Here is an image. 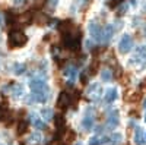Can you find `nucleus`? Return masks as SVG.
<instances>
[{"instance_id": "1", "label": "nucleus", "mask_w": 146, "mask_h": 145, "mask_svg": "<svg viewBox=\"0 0 146 145\" xmlns=\"http://www.w3.org/2000/svg\"><path fill=\"white\" fill-rule=\"evenodd\" d=\"M28 43V37L22 31H10L7 37V45L10 48H21Z\"/></svg>"}, {"instance_id": "2", "label": "nucleus", "mask_w": 146, "mask_h": 145, "mask_svg": "<svg viewBox=\"0 0 146 145\" xmlns=\"http://www.w3.org/2000/svg\"><path fill=\"white\" fill-rule=\"evenodd\" d=\"M131 47H133V38H131V35L130 34H124L123 37L120 38V41H118V51L121 54H127L131 50Z\"/></svg>"}, {"instance_id": "3", "label": "nucleus", "mask_w": 146, "mask_h": 145, "mask_svg": "<svg viewBox=\"0 0 146 145\" xmlns=\"http://www.w3.org/2000/svg\"><path fill=\"white\" fill-rule=\"evenodd\" d=\"M88 31L91 38H94L95 41H101V35H102V28L95 19H91L88 23Z\"/></svg>"}, {"instance_id": "4", "label": "nucleus", "mask_w": 146, "mask_h": 145, "mask_svg": "<svg viewBox=\"0 0 146 145\" xmlns=\"http://www.w3.org/2000/svg\"><path fill=\"white\" fill-rule=\"evenodd\" d=\"M72 103H73V101H72L70 94H69L67 91H62V92L58 94V97H57L56 106H57V108H60V110H66L67 107H70Z\"/></svg>"}, {"instance_id": "5", "label": "nucleus", "mask_w": 146, "mask_h": 145, "mask_svg": "<svg viewBox=\"0 0 146 145\" xmlns=\"http://www.w3.org/2000/svg\"><path fill=\"white\" fill-rule=\"evenodd\" d=\"M63 76L67 79V84H73V82L78 79V76H79V70H78L76 66L69 65V66H66V69L63 70Z\"/></svg>"}, {"instance_id": "6", "label": "nucleus", "mask_w": 146, "mask_h": 145, "mask_svg": "<svg viewBox=\"0 0 146 145\" xmlns=\"http://www.w3.org/2000/svg\"><path fill=\"white\" fill-rule=\"evenodd\" d=\"M80 126L83 130H91L94 128V114L89 112V108L86 110V114L83 116L82 122H80Z\"/></svg>"}, {"instance_id": "7", "label": "nucleus", "mask_w": 146, "mask_h": 145, "mask_svg": "<svg viewBox=\"0 0 146 145\" xmlns=\"http://www.w3.org/2000/svg\"><path fill=\"white\" fill-rule=\"evenodd\" d=\"M29 119H31L32 126H34L36 130H42V129H45V128H47V125L44 123V120H41V119H40V116L36 114L35 112H31V113H29Z\"/></svg>"}, {"instance_id": "8", "label": "nucleus", "mask_w": 146, "mask_h": 145, "mask_svg": "<svg viewBox=\"0 0 146 145\" xmlns=\"http://www.w3.org/2000/svg\"><path fill=\"white\" fill-rule=\"evenodd\" d=\"M115 29H114V25H107L105 28H102V35H101V43L107 44L110 40H111V37L114 35Z\"/></svg>"}, {"instance_id": "9", "label": "nucleus", "mask_w": 146, "mask_h": 145, "mask_svg": "<svg viewBox=\"0 0 146 145\" xmlns=\"http://www.w3.org/2000/svg\"><path fill=\"white\" fill-rule=\"evenodd\" d=\"M118 122H120V116H118V112H111L108 114V119H107V126L110 129H114L118 126Z\"/></svg>"}, {"instance_id": "10", "label": "nucleus", "mask_w": 146, "mask_h": 145, "mask_svg": "<svg viewBox=\"0 0 146 145\" xmlns=\"http://www.w3.org/2000/svg\"><path fill=\"white\" fill-rule=\"evenodd\" d=\"M117 97H118V92H117L115 88H108V90L105 91L104 100H105V103H113V101L117 100Z\"/></svg>"}, {"instance_id": "11", "label": "nucleus", "mask_w": 146, "mask_h": 145, "mask_svg": "<svg viewBox=\"0 0 146 145\" xmlns=\"http://www.w3.org/2000/svg\"><path fill=\"white\" fill-rule=\"evenodd\" d=\"M40 116H41V119H42V120H45V122H48V120L54 119L53 108H50V107H45V108H42V110L40 112Z\"/></svg>"}, {"instance_id": "12", "label": "nucleus", "mask_w": 146, "mask_h": 145, "mask_svg": "<svg viewBox=\"0 0 146 145\" xmlns=\"http://www.w3.org/2000/svg\"><path fill=\"white\" fill-rule=\"evenodd\" d=\"M145 134H143V130L140 128H136L135 130V144L136 145H143L145 144Z\"/></svg>"}, {"instance_id": "13", "label": "nucleus", "mask_w": 146, "mask_h": 145, "mask_svg": "<svg viewBox=\"0 0 146 145\" xmlns=\"http://www.w3.org/2000/svg\"><path fill=\"white\" fill-rule=\"evenodd\" d=\"M111 79H113V72H111V69L104 67V69L101 70V81H102V82H111Z\"/></svg>"}, {"instance_id": "14", "label": "nucleus", "mask_w": 146, "mask_h": 145, "mask_svg": "<svg viewBox=\"0 0 146 145\" xmlns=\"http://www.w3.org/2000/svg\"><path fill=\"white\" fill-rule=\"evenodd\" d=\"M10 94L15 97V98H21V97H23V87L22 85H15L13 90H10Z\"/></svg>"}, {"instance_id": "15", "label": "nucleus", "mask_w": 146, "mask_h": 145, "mask_svg": "<svg viewBox=\"0 0 146 145\" xmlns=\"http://www.w3.org/2000/svg\"><path fill=\"white\" fill-rule=\"evenodd\" d=\"M27 70V65L25 63H15V66H13V74L15 75H22L23 72Z\"/></svg>"}, {"instance_id": "16", "label": "nucleus", "mask_w": 146, "mask_h": 145, "mask_svg": "<svg viewBox=\"0 0 146 145\" xmlns=\"http://www.w3.org/2000/svg\"><path fill=\"white\" fill-rule=\"evenodd\" d=\"M28 129H29V125L28 123H25V122L19 123V126H18V135H25L27 132H28Z\"/></svg>"}, {"instance_id": "17", "label": "nucleus", "mask_w": 146, "mask_h": 145, "mask_svg": "<svg viewBox=\"0 0 146 145\" xmlns=\"http://www.w3.org/2000/svg\"><path fill=\"white\" fill-rule=\"evenodd\" d=\"M58 5V0H47V9L48 10H54Z\"/></svg>"}, {"instance_id": "18", "label": "nucleus", "mask_w": 146, "mask_h": 145, "mask_svg": "<svg viewBox=\"0 0 146 145\" xmlns=\"http://www.w3.org/2000/svg\"><path fill=\"white\" fill-rule=\"evenodd\" d=\"M127 7H129V5H127V3H123V5L117 9V13H118V15H123L124 12H127Z\"/></svg>"}, {"instance_id": "19", "label": "nucleus", "mask_w": 146, "mask_h": 145, "mask_svg": "<svg viewBox=\"0 0 146 145\" xmlns=\"http://www.w3.org/2000/svg\"><path fill=\"white\" fill-rule=\"evenodd\" d=\"M101 144V139L98 138V136H91V139H89V145H100Z\"/></svg>"}, {"instance_id": "20", "label": "nucleus", "mask_w": 146, "mask_h": 145, "mask_svg": "<svg viewBox=\"0 0 146 145\" xmlns=\"http://www.w3.org/2000/svg\"><path fill=\"white\" fill-rule=\"evenodd\" d=\"M38 141H41V134L35 132L34 135H31V142H38Z\"/></svg>"}, {"instance_id": "21", "label": "nucleus", "mask_w": 146, "mask_h": 145, "mask_svg": "<svg viewBox=\"0 0 146 145\" xmlns=\"http://www.w3.org/2000/svg\"><path fill=\"white\" fill-rule=\"evenodd\" d=\"M48 145H67L63 139H56V141H53L51 144H48Z\"/></svg>"}, {"instance_id": "22", "label": "nucleus", "mask_w": 146, "mask_h": 145, "mask_svg": "<svg viewBox=\"0 0 146 145\" xmlns=\"http://www.w3.org/2000/svg\"><path fill=\"white\" fill-rule=\"evenodd\" d=\"M13 3H15L16 6H21V5L25 3V0H13Z\"/></svg>"}, {"instance_id": "23", "label": "nucleus", "mask_w": 146, "mask_h": 145, "mask_svg": "<svg viewBox=\"0 0 146 145\" xmlns=\"http://www.w3.org/2000/svg\"><path fill=\"white\" fill-rule=\"evenodd\" d=\"M143 106H145V107H146V100H145V103H143Z\"/></svg>"}, {"instance_id": "24", "label": "nucleus", "mask_w": 146, "mask_h": 145, "mask_svg": "<svg viewBox=\"0 0 146 145\" xmlns=\"http://www.w3.org/2000/svg\"><path fill=\"white\" fill-rule=\"evenodd\" d=\"M145 122H146V113H145Z\"/></svg>"}, {"instance_id": "25", "label": "nucleus", "mask_w": 146, "mask_h": 145, "mask_svg": "<svg viewBox=\"0 0 146 145\" xmlns=\"http://www.w3.org/2000/svg\"><path fill=\"white\" fill-rule=\"evenodd\" d=\"M76 145H82V144H80V142H79V144H76Z\"/></svg>"}, {"instance_id": "26", "label": "nucleus", "mask_w": 146, "mask_h": 145, "mask_svg": "<svg viewBox=\"0 0 146 145\" xmlns=\"http://www.w3.org/2000/svg\"><path fill=\"white\" fill-rule=\"evenodd\" d=\"M0 145H5V144H0Z\"/></svg>"}, {"instance_id": "27", "label": "nucleus", "mask_w": 146, "mask_h": 145, "mask_svg": "<svg viewBox=\"0 0 146 145\" xmlns=\"http://www.w3.org/2000/svg\"><path fill=\"white\" fill-rule=\"evenodd\" d=\"M145 136H146V135H145ZM145 139H146V138H145Z\"/></svg>"}]
</instances>
